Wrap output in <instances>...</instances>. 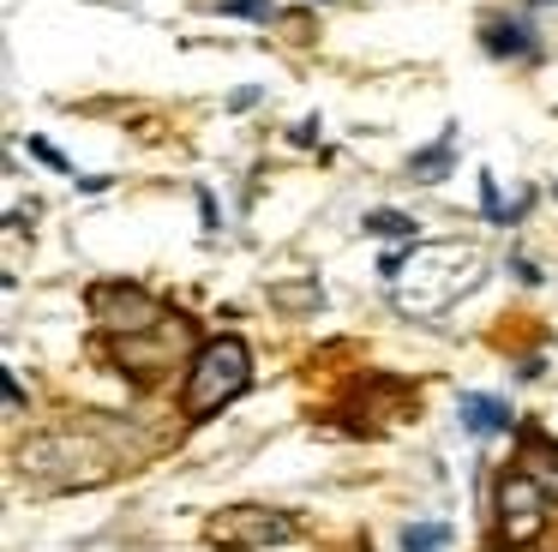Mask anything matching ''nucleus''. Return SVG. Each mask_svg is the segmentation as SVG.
<instances>
[{
    "label": "nucleus",
    "mask_w": 558,
    "mask_h": 552,
    "mask_svg": "<svg viewBox=\"0 0 558 552\" xmlns=\"http://www.w3.org/2000/svg\"><path fill=\"white\" fill-rule=\"evenodd\" d=\"M109 432H121V427H61V432H37V439H25L19 444V475L31 480V487H43V492H85V487H102V480H114V475H126L133 468V456H138V444L133 439H109Z\"/></svg>",
    "instance_id": "f257e3e1"
},
{
    "label": "nucleus",
    "mask_w": 558,
    "mask_h": 552,
    "mask_svg": "<svg viewBox=\"0 0 558 552\" xmlns=\"http://www.w3.org/2000/svg\"><path fill=\"white\" fill-rule=\"evenodd\" d=\"M481 283H486V252L474 240H433V247L414 240V259L390 283V307L402 319H438Z\"/></svg>",
    "instance_id": "f03ea898"
},
{
    "label": "nucleus",
    "mask_w": 558,
    "mask_h": 552,
    "mask_svg": "<svg viewBox=\"0 0 558 552\" xmlns=\"http://www.w3.org/2000/svg\"><path fill=\"white\" fill-rule=\"evenodd\" d=\"M246 384H253V348H246L241 336H210L193 355V367H186V396H181L186 420L222 415Z\"/></svg>",
    "instance_id": "7ed1b4c3"
},
{
    "label": "nucleus",
    "mask_w": 558,
    "mask_h": 552,
    "mask_svg": "<svg viewBox=\"0 0 558 552\" xmlns=\"http://www.w3.org/2000/svg\"><path fill=\"white\" fill-rule=\"evenodd\" d=\"M193 348V324L181 319V312H169V319H157L150 331L138 336H109V360L126 372L133 384H157L162 372L174 367V360Z\"/></svg>",
    "instance_id": "20e7f679"
},
{
    "label": "nucleus",
    "mask_w": 558,
    "mask_h": 552,
    "mask_svg": "<svg viewBox=\"0 0 558 552\" xmlns=\"http://www.w3.org/2000/svg\"><path fill=\"white\" fill-rule=\"evenodd\" d=\"M294 516L289 511H270V504H229L205 523V540L217 552H270V547H289L294 540Z\"/></svg>",
    "instance_id": "39448f33"
},
{
    "label": "nucleus",
    "mask_w": 558,
    "mask_h": 552,
    "mask_svg": "<svg viewBox=\"0 0 558 552\" xmlns=\"http://www.w3.org/2000/svg\"><path fill=\"white\" fill-rule=\"evenodd\" d=\"M85 300H90V319L109 336H138L157 319H169V307H162L157 295H145V288H133V283H97Z\"/></svg>",
    "instance_id": "423d86ee"
},
{
    "label": "nucleus",
    "mask_w": 558,
    "mask_h": 552,
    "mask_svg": "<svg viewBox=\"0 0 558 552\" xmlns=\"http://www.w3.org/2000/svg\"><path fill=\"white\" fill-rule=\"evenodd\" d=\"M546 499H553V492H546L541 480H529L522 468L498 480V535H505V547H529V540L541 535Z\"/></svg>",
    "instance_id": "0eeeda50"
},
{
    "label": "nucleus",
    "mask_w": 558,
    "mask_h": 552,
    "mask_svg": "<svg viewBox=\"0 0 558 552\" xmlns=\"http://www.w3.org/2000/svg\"><path fill=\"white\" fill-rule=\"evenodd\" d=\"M481 48L493 60H541V31L522 12H493L481 19Z\"/></svg>",
    "instance_id": "6e6552de"
},
{
    "label": "nucleus",
    "mask_w": 558,
    "mask_h": 552,
    "mask_svg": "<svg viewBox=\"0 0 558 552\" xmlns=\"http://www.w3.org/2000/svg\"><path fill=\"white\" fill-rule=\"evenodd\" d=\"M522 475L541 480V487L558 499V439H546V432H522Z\"/></svg>",
    "instance_id": "1a4fd4ad"
},
{
    "label": "nucleus",
    "mask_w": 558,
    "mask_h": 552,
    "mask_svg": "<svg viewBox=\"0 0 558 552\" xmlns=\"http://www.w3.org/2000/svg\"><path fill=\"white\" fill-rule=\"evenodd\" d=\"M462 427L474 439H498V432H510V408L498 396H462Z\"/></svg>",
    "instance_id": "9d476101"
},
{
    "label": "nucleus",
    "mask_w": 558,
    "mask_h": 552,
    "mask_svg": "<svg viewBox=\"0 0 558 552\" xmlns=\"http://www.w3.org/2000/svg\"><path fill=\"white\" fill-rule=\"evenodd\" d=\"M450 168H457V151H450V132H445L438 144H426L421 156H409V175H414V180H445Z\"/></svg>",
    "instance_id": "9b49d317"
},
{
    "label": "nucleus",
    "mask_w": 558,
    "mask_h": 552,
    "mask_svg": "<svg viewBox=\"0 0 558 552\" xmlns=\"http://www.w3.org/2000/svg\"><path fill=\"white\" fill-rule=\"evenodd\" d=\"M402 552H450V528L445 523H409L402 528Z\"/></svg>",
    "instance_id": "f8f14e48"
},
{
    "label": "nucleus",
    "mask_w": 558,
    "mask_h": 552,
    "mask_svg": "<svg viewBox=\"0 0 558 552\" xmlns=\"http://www.w3.org/2000/svg\"><path fill=\"white\" fill-rule=\"evenodd\" d=\"M366 235H390V240H414V216H402V211H366Z\"/></svg>",
    "instance_id": "ddd939ff"
},
{
    "label": "nucleus",
    "mask_w": 558,
    "mask_h": 552,
    "mask_svg": "<svg viewBox=\"0 0 558 552\" xmlns=\"http://www.w3.org/2000/svg\"><path fill=\"white\" fill-rule=\"evenodd\" d=\"M217 12H222V19H246V24H270V19H277L270 0H217Z\"/></svg>",
    "instance_id": "4468645a"
},
{
    "label": "nucleus",
    "mask_w": 558,
    "mask_h": 552,
    "mask_svg": "<svg viewBox=\"0 0 558 552\" xmlns=\"http://www.w3.org/2000/svg\"><path fill=\"white\" fill-rule=\"evenodd\" d=\"M481 216H486V223H498V228H510V204L498 199V187H493L486 168H481Z\"/></svg>",
    "instance_id": "2eb2a0df"
},
{
    "label": "nucleus",
    "mask_w": 558,
    "mask_h": 552,
    "mask_svg": "<svg viewBox=\"0 0 558 552\" xmlns=\"http://www.w3.org/2000/svg\"><path fill=\"white\" fill-rule=\"evenodd\" d=\"M25 151L37 156L43 168H54V175H73V156H66L61 144H49V139H25Z\"/></svg>",
    "instance_id": "dca6fc26"
},
{
    "label": "nucleus",
    "mask_w": 558,
    "mask_h": 552,
    "mask_svg": "<svg viewBox=\"0 0 558 552\" xmlns=\"http://www.w3.org/2000/svg\"><path fill=\"white\" fill-rule=\"evenodd\" d=\"M258 96H265V91H258V84H246V91L229 96V108H234V115H246V108H258Z\"/></svg>",
    "instance_id": "f3484780"
},
{
    "label": "nucleus",
    "mask_w": 558,
    "mask_h": 552,
    "mask_svg": "<svg viewBox=\"0 0 558 552\" xmlns=\"http://www.w3.org/2000/svg\"><path fill=\"white\" fill-rule=\"evenodd\" d=\"M7 408H25V384H19V372H7Z\"/></svg>",
    "instance_id": "a211bd4d"
},
{
    "label": "nucleus",
    "mask_w": 558,
    "mask_h": 552,
    "mask_svg": "<svg viewBox=\"0 0 558 552\" xmlns=\"http://www.w3.org/2000/svg\"><path fill=\"white\" fill-rule=\"evenodd\" d=\"M505 552H534V547H505Z\"/></svg>",
    "instance_id": "6ab92c4d"
},
{
    "label": "nucleus",
    "mask_w": 558,
    "mask_h": 552,
    "mask_svg": "<svg viewBox=\"0 0 558 552\" xmlns=\"http://www.w3.org/2000/svg\"><path fill=\"white\" fill-rule=\"evenodd\" d=\"M534 7H541V0H534Z\"/></svg>",
    "instance_id": "aec40b11"
}]
</instances>
